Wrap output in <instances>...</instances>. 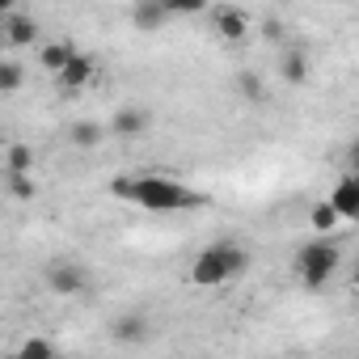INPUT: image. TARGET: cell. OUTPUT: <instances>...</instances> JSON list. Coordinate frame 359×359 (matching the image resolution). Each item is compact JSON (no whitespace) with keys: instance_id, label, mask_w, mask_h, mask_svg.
<instances>
[{"instance_id":"11","label":"cell","mask_w":359,"mask_h":359,"mask_svg":"<svg viewBox=\"0 0 359 359\" xmlns=\"http://www.w3.org/2000/svg\"><path fill=\"white\" fill-rule=\"evenodd\" d=\"M279 76H283L287 85H304V81H309V60H304V51H283Z\"/></svg>"},{"instance_id":"9","label":"cell","mask_w":359,"mask_h":359,"mask_svg":"<svg viewBox=\"0 0 359 359\" xmlns=\"http://www.w3.org/2000/svg\"><path fill=\"white\" fill-rule=\"evenodd\" d=\"M39 39V22L34 18H9L5 22V43L9 47H30Z\"/></svg>"},{"instance_id":"19","label":"cell","mask_w":359,"mask_h":359,"mask_svg":"<svg viewBox=\"0 0 359 359\" xmlns=\"http://www.w3.org/2000/svg\"><path fill=\"white\" fill-rule=\"evenodd\" d=\"M161 5H165L169 18H195V13L208 9V0H161Z\"/></svg>"},{"instance_id":"5","label":"cell","mask_w":359,"mask_h":359,"mask_svg":"<svg viewBox=\"0 0 359 359\" xmlns=\"http://www.w3.org/2000/svg\"><path fill=\"white\" fill-rule=\"evenodd\" d=\"M55 81H60V89H64V93H76V89H85V85L93 81V55H81V51H72V55H68V64L55 72Z\"/></svg>"},{"instance_id":"3","label":"cell","mask_w":359,"mask_h":359,"mask_svg":"<svg viewBox=\"0 0 359 359\" xmlns=\"http://www.w3.org/2000/svg\"><path fill=\"white\" fill-rule=\"evenodd\" d=\"M338 262H342V250H338L334 241H325V233H321L317 241L300 245V254H296V275H300V283H304L309 292H321V287L334 279Z\"/></svg>"},{"instance_id":"6","label":"cell","mask_w":359,"mask_h":359,"mask_svg":"<svg viewBox=\"0 0 359 359\" xmlns=\"http://www.w3.org/2000/svg\"><path fill=\"white\" fill-rule=\"evenodd\" d=\"M216 34H220L224 43H241V39L250 34V13H245V9H237V5L216 9Z\"/></svg>"},{"instance_id":"15","label":"cell","mask_w":359,"mask_h":359,"mask_svg":"<svg viewBox=\"0 0 359 359\" xmlns=\"http://www.w3.org/2000/svg\"><path fill=\"white\" fill-rule=\"evenodd\" d=\"M102 135H106V127H102V123H89V118L72 127V144H76V148H97Z\"/></svg>"},{"instance_id":"2","label":"cell","mask_w":359,"mask_h":359,"mask_svg":"<svg viewBox=\"0 0 359 359\" xmlns=\"http://www.w3.org/2000/svg\"><path fill=\"white\" fill-rule=\"evenodd\" d=\"M131 203H140V208H148V212H182V208L195 203V195H191L182 182H177V177L152 173V177H135Z\"/></svg>"},{"instance_id":"8","label":"cell","mask_w":359,"mask_h":359,"mask_svg":"<svg viewBox=\"0 0 359 359\" xmlns=\"http://www.w3.org/2000/svg\"><path fill=\"white\" fill-rule=\"evenodd\" d=\"M110 131H114V135H140V131H148V110H135V106L114 110Z\"/></svg>"},{"instance_id":"14","label":"cell","mask_w":359,"mask_h":359,"mask_svg":"<svg viewBox=\"0 0 359 359\" xmlns=\"http://www.w3.org/2000/svg\"><path fill=\"white\" fill-rule=\"evenodd\" d=\"M72 51H76L72 43H47L39 60H43V68H47V72H60V68L68 64V55H72Z\"/></svg>"},{"instance_id":"23","label":"cell","mask_w":359,"mask_h":359,"mask_svg":"<svg viewBox=\"0 0 359 359\" xmlns=\"http://www.w3.org/2000/svg\"><path fill=\"white\" fill-rule=\"evenodd\" d=\"M262 34H266L271 43H283V22H279V18H266V22H262Z\"/></svg>"},{"instance_id":"21","label":"cell","mask_w":359,"mask_h":359,"mask_svg":"<svg viewBox=\"0 0 359 359\" xmlns=\"http://www.w3.org/2000/svg\"><path fill=\"white\" fill-rule=\"evenodd\" d=\"M22 355H55V346L47 338H26L22 342Z\"/></svg>"},{"instance_id":"22","label":"cell","mask_w":359,"mask_h":359,"mask_svg":"<svg viewBox=\"0 0 359 359\" xmlns=\"http://www.w3.org/2000/svg\"><path fill=\"white\" fill-rule=\"evenodd\" d=\"M131 187H135V177H114V182H110V195H114V199H131Z\"/></svg>"},{"instance_id":"20","label":"cell","mask_w":359,"mask_h":359,"mask_svg":"<svg viewBox=\"0 0 359 359\" xmlns=\"http://www.w3.org/2000/svg\"><path fill=\"white\" fill-rule=\"evenodd\" d=\"M34 165V148L30 144H13L9 148V173H30Z\"/></svg>"},{"instance_id":"18","label":"cell","mask_w":359,"mask_h":359,"mask_svg":"<svg viewBox=\"0 0 359 359\" xmlns=\"http://www.w3.org/2000/svg\"><path fill=\"white\" fill-rule=\"evenodd\" d=\"M309 224H313L317 233H330V229H338V212H334V203H317V208L309 212Z\"/></svg>"},{"instance_id":"16","label":"cell","mask_w":359,"mask_h":359,"mask_svg":"<svg viewBox=\"0 0 359 359\" xmlns=\"http://www.w3.org/2000/svg\"><path fill=\"white\" fill-rule=\"evenodd\" d=\"M34 195H39V187H34V177H30V173H9V199L30 203Z\"/></svg>"},{"instance_id":"7","label":"cell","mask_w":359,"mask_h":359,"mask_svg":"<svg viewBox=\"0 0 359 359\" xmlns=\"http://www.w3.org/2000/svg\"><path fill=\"white\" fill-rule=\"evenodd\" d=\"M334 212H338V220H355L359 216V177H342V182L334 187Z\"/></svg>"},{"instance_id":"17","label":"cell","mask_w":359,"mask_h":359,"mask_svg":"<svg viewBox=\"0 0 359 359\" xmlns=\"http://www.w3.org/2000/svg\"><path fill=\"white\" fill-rule=\"evenodd\" d=\"M237 89H241V97H245V102H262V97H266L262 76H258V72H250V68H245V72H237Z\"/></svg>"},{"instance_id":"4","label":"cell","mask_w":359,"mask_h":359,"mask_svg":"<svg viewBox=\"0 0 359 359\" xmlns=\"http://www.w3.org/2000/svg\"><path fill=\"white\" fill-rule=\"evenodd\" d=\"M47 283H51L55 296H85L89 292V271L68 262V258H60V262L47 266Z\"/></svg>"},{"instance_id":"10","label":"cell","mask_w":359,"mask_h":359,"mask_svg":"<svg viewBox=\"0 0 359 359\" xmlns=\"http://www.w3.org/2000/svg\"><path fill=\"white\" fill-rule=\"evenodd\" d=\"M131 18H135V26H140V30H161L169 13H165L161 0H135V13H131Z\"/></svg>"},{"instance_id":"13","label":"cell","mask_w":359,"mask_h":359,"mask_svg":"<svg viewBox=\"0 0 359 359\" xmlns=\"http://www.w3.org/2000/svg\"><path fill=\"white\" fill-rule=\"evenodd\" d=\"M26 85V68L13 60H0V93H18Z\"/></svg>"},{"instance_id":"24","label":"cell","mask_w":359,"mask_h":359,"mask_svg":"<svg viewBox=\"0 0 359 359\" xmlns=\"http://www.w3.org/2000/svg\"><path fill=\"white\" fill-rule=\"evenodd\" d=\"M5 13H13V0H0V18H5Z\"/></svg>"},{"instance_id":"12","label":"cell","mask_w":359,"mask_h":359,"mask_svg":"<svg viewBox=\"0 0 359 359\" xmlns=\"http://www.w3.org/2000/svg\"><path fill=\"white\" fill-rule=\"evenodd\" d=\"M110 334H114L118 342H144V338H148V325H144V317H118Z\"/></svg>"},{"instance_id":"1","label":"cell","mask_w":359,"mask_h":359,"mask_svg":"<svg viewBox=\"0 0 359 359\" xmlns=\"http://www.w3.org/2000/svg\"><path fill=\"white\" fill-rule=\"evenodd\" d=\"M250 266V254L233 241H216L208 245L195 262H191V283L195 287H224L229 279H237Z\"/></svg>"}]
</instances>
